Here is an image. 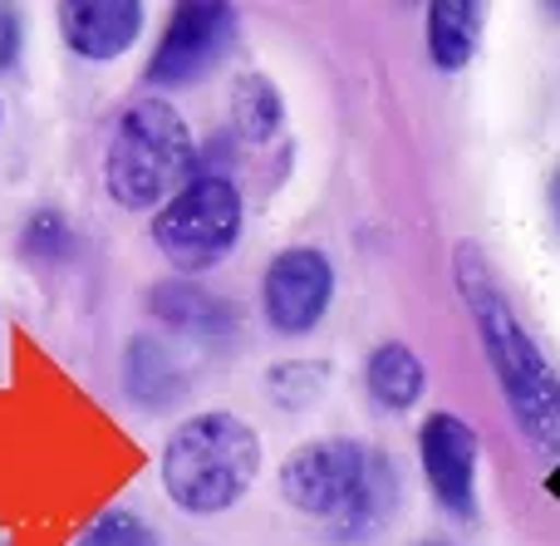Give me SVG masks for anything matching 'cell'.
I'll list each match as a JSON object with an SVG mask.
<instances>
[{"instance_id": "cell-5", "label": "cell", "mask_w": 560, "mask_h": 546, "mask_svg": "<svg viewBox=\"0 0 560 546\" xmlns=\"http://www.w3.org/2000/svg\"><path fill=\"white\" fill-rule=\"evenodd\" d=\"M369 463H374V449H364L359 439H315L285 458L280 498L305 518L339 522L354 502V492L364 488Z\"/></svg>"}, {"instance_id": "cell-7", "label": "cell", "mask_w": 560, "mask_h": 546, "mask_svg": "<svg viewBox=\"0 0 560 546\" xmlns=\"http://www.w3.org/2000/svg\"><path fill=\"white\" fill-rule=\"evenodd\" d=\"M335 301V266L315 246H285L261 276V311L280 335H310Z\"/></svg>"}, {"instance_id": "cell-8", "label": "cell", "mask_w": 560, "mask_h": 546, "mask_svg": "<svg viewBox=\"0 0 560 546\" xmlns=\"http://www.w3.org/2000/svg\"><path fill=\"white\" fill-rule=\"evenodd\" d=\"M418 463L438 508L453 518H477V433L457 414H428L418 429Z\"/></svg>"}, {"instance_id": "cell-16", "label": "cell", "mask_w": 560, "mask_h": 546, "mask_svg": "<svg viewBox=\"0 0 560 546\" xmlns=\"http://www.w3.org/2000/svg\"><path fill=\"white\" fill-rule=\"evenodd\" d=\"M325 380L329 370L315 360H290V364H276L271 370V399L280 409H310V404L325 394Z\"/></svg>"}, {"instance_id": "cell-20", "label": "cell", "mask_w": 560, "mask_h": 546, "mask_svg": "<svg viewBox=\"0 0 560 546\" xmlns=\"http://www.w3.org/2000/svg\"><path fill=\"white\" fill-rule=\"evenodd\" d=\"M546 202H551V222H556V232H560V167H556V177H551V193H546Z\"/></svg>"}, {"instance_id": "cell-21", "label": "cell", "mask_w": 560, "mask_h": 546, "mask_svg": "<svg viewBox=\"0 0 560 546\" xmlns=\"http://www.w3.org/2000/svg\"><path fill=\"white\" fill-rule=\"evenodd\" d=\"M0 118H5V104H0Z\"/></svg>"}, {"instance_id": "cell-10", "label": "cell", "mask_w": 560, "mask_h": 546, "mask_svg": "<svg viewBox=\"0 0 560 546\" xmlns=\"http://www.w3.org/2000/svg\"><path fill=\"white\" fill-rule=\"evenodd\" d=\"M428 59L443 74L472 65L477 45H482V25H487V5L477 0H433L428 5Z\"/></svg>"}, {"instance_id": "cell-15", "label": "cell", "mask_w": 560, "mask_h": 546, "mask_svg": "<svg viewBox=\"0 0 560 546\" xmlns=\"http://www.w3.org/2000/svg\"><path fill=\"white\" fill-rule=\"evenodd\" d=\"M167 364V350L153 340H133V350H128V390H133V399H148V404H163L167 394L177 390V374H163Z\"/></svg>"}, {"instance_id": "cell-13", "label": "cell", "mask_w": 560, "mask_h": 546, "mask_svg": "<svg viewBox=\"0 0 560 546\" xmlns=\"http://www.w3.org/2000/svg\"><path fill=\"white\" fill-rule=\"evenodd\" d=\"M394 502H398V473H394V463H388V453H374L364 488L354 492V502H349L345 518L329 522V527H335V537L359 542V537H369L374 527H384L388 512H394Z\"/></svg>"}, {"instance_id": "cell-14", "label": "cell", "mask_w": 560, "mask_h": 546, "mask_svg": "<svg viewBox=\"0 0 560 546\" xmlns=\"http://www.w3.org/2000/svg\"><path fill=\"white\" fill-rule=\"evenodd\" d=\"M285 124V98L266 74H242L232 84V128L246 143H271Z\"/></svg>"}, {"instance_id": "cell-19", "label": "cell", "mask_w": 560, "mask_h": 546, "mask_svg": "<svg viewBox=\"0 0 560 546\" xmlns=\"http://www.w3.org/2000/svg\"><path fill=\"white\" fill-rule=\"evenodd\" d=\"M20 49H25V25H20V15L10 5H0V74L15 69Z\"/></svg>"}, {"instance_id": "cell-12", "label": "cell", "mask_w": 560, "mask_h": 546, "mask_svg": "<svg viewBox=\"0 0 560 546\" xmlns=\"http://www.w3.org/2000/svg\"><path fill=\"white\" fill-rule=\"evenodd\" d=\"M148 305H153L158 321L177 325L183 335H202V340H217V335L232 325V305L217 301L212 291H202L197 281H163L148 291Z\"/></svg>"}, {"instance_id": "cell-3", "label": "cell", "mask_w": 560, "mask_h": 546, "mask_svg": "<svg viewBox=\"0 0 560 546\" xmlns=\"http://www.w3.org/2000/svg\"><path fill=\"white\" fill-rule=\"evenodd\" d=\"M192 163L197 148L183 114L167 98H138L108 138L104 187L118 207L143 212V207H163L192 177Z\"/></svg>"}, {"instance_id": "cell-11", "label": "cell", "mask_w": 560, "mask_h": 546, "mask_svg": "<svg viewBox=\"0 0 560 546\" xmlns=\"http://www.w3.org/2000/svg\"><path fill=\"white\" fill-rule=\"evenodd\" d=\"M364 390H369V399H374L378 409L408 414L428 394V370L404 340L374 345L369 360H364Z\"/></svg>"}, {"instance_id": "cell-9", "label": "cell", "mask_w": 560, "mask_h": 546, "mask_svg": "<svg viewBox=\"0 0 560 546\" xmlns=\"http://www.w3.org/2000/svg\"><path fill=\"white\" fill-rule=\"evenodd\" d=\"M59 35L79 59L108 65L138 45L143 5L138 0H69V5H59Z\"/></svg>"}, {"instance_id": "cell-1", "label": "cell", "mask_w": 560, "mask_h": 546, "mask_svg": "<svg viewBox=\"0 0 560 546\" xmlns=\"http://www.w3.org/2000/svg\"><path fill=\"white\" fill-rule=\"evenodd\" d=\"M453 281L463 291L472 325L482 335L487 364H492L497 384H502V399L512 409L522 439L532 443L541 458H560V374L556 364L541 355V345L532 340L522 321H516L512 301L502 295L487 256L472 242H463L453 252Z\"/></svg>"}, {"instance_id": "cell-4", "label": "cell", "mask_w": 560, "mask_h": 546, "mask_svg": "<svg viewBox=\"0 0 560 546\" xmlns=\"http://www.w3.org/2000/svg\"><path fill=\"white\" fill-rule=\"evenodd\" d=\"M242 242V193L232 177H187L153 217V246L177 271H207Z\"/></svg>"}, {"instance_id": "cell-6", "label": "cell", "mask_w": 560, "mask_h": 546, "mask_svg": "<svg viewBox=\"0 0 560 546\" xmlns=\"http://www.w3.org/2000/svg\"><path fill=\"white\" fill-rule=\"evenodd\" d=\"M236 45V5L222 0H192L167 15V30L148 59V84L183 89L207 79Z\"/></svg>"}, {"instance_id": "cell-2", "label": "cell", "mask_w": 560, "mask_h": 546, "mask_svg": "<svg viewBox=\"0 0 560 546\" xmlns=\"http://www.w3.org/2000/svg\"><path fill=\"white\" fill-rule=\"evenodd\" d=\"M261 439L242 414L207 409L183 419L163 443V492L187 518H217L252 492Z\"/></svg>"}, {"instance_id": "cell-18", "label": "cell", "mask_w": 560, "mask_h": 546, "mask_svg": "<svg viewBox=\"0 0 560 546\" xmlns=\"http://www.w3.org/2000/svg\"><path fill=\"white\" fill-rule=\"evenodd\" d=\"M20 246H25V256H35V262H59V256H69V222L59 212H35L25 222Z\"/></svg>"}, {"instance_id": "cell-17", "label": "cell", "mask_w": 560, "mask_h": 546, "mask_svg": "<svg viewBox=\"0 0 560 546\" xmlns=\"http://www.w3.org/2000/svg\"><path fill=\"white\" fill-rule=\"evenodd\" d=\"M74 546H158V532L133 512H104Z\"/></svg>"}]
</instances>
